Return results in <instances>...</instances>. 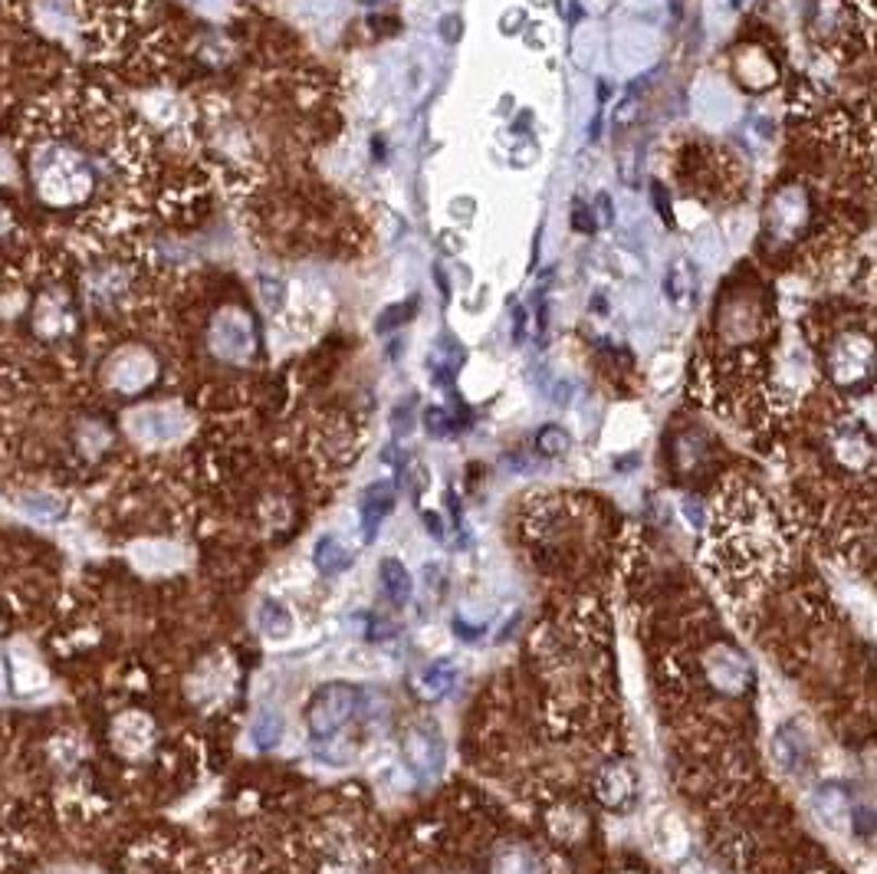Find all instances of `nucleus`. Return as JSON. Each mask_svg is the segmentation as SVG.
Returning a JSON list of instances; mask_svg holds the SVG:
<instances>
[{
    "mask_svg": "<svg viewBox=\"0 0 877 874\" xmlns=\"http://www.w3.org/2000/svg\"><path fill=\"white\" fill-rule=\"evenodd\" d=\"M37 188L53 208L79 205L92 188L89 164L70 148H50L37 158Z\"/></svg>",
    "mask_w": 877,
    "mask_h": 874,
    "instance_id": "f257e3e1",
    "label": "nucleus"
},
{
    "mask_svg": "<svg viewBox=\"0 0 877 874\" xmlns=\"http://www.w3.org/2000/svg\"><path fill=\"white\" fill-rule=\"evenodd\" d=\"M362 707V690L345 680H329L322 684L306 707V724L312 740H332L348 721H353Z\"/></svg>",
    "mask_w": 877,
    "mask_h": 874,
    "instance_id": "f03ea898",
    "label": "nucleus"
},
{
    "mask_svg": "<svg viewBox=\"0 0 877 874\" xmlns=\"http://www.w3.org/2000/svg\"><path fill=\"white\" fill-rule=\"evenodd\" d=\"M402 756L405 766L421 779H434L444 770V737L434 724H411L402 734Z\"/></svg>",
    "mask_w": 877,
    "mask_h": 874,
    "instance_id": "7ed1b4c3",
    "label": "nucleus"
},
{
    "mask_svg": "<svg viewBox=\"0 0 877 874\" xmlns=\"http://www.w3.org/2000/svg\"><path fill=\"white\" fill-rule=\"evenodd\" d=\"M773 756H776L779 770H786V773H805L808 756H812V747H808L805 730L795 721H786V724L776 727V734H773Z\"/></svg>",
    "mask_w": 877,
    "mask_h": 874,
    "instance_id": "20e7f679",
    "label": "nucleus"
},
{
    "mask_svg": "<svg viewBox=\"0 0 877 874\" xmlns=\"http://www.w3.org/2000/svg\"><path fill=\"white\" fill-rule=\"evenodd\" d=\"M395 509V487L388 480L369 483L359 496V516H362V537L366 543H372L382 530V522L388 519V513Z\"/></svg>",
    "mask_w": 877,
    "mask_h": 874,
    "instance_id": "39448f33",
    "label": "nucleus"
},
{
    "mask_svg": "<svg viewBox=\"0 0 877 874\" xmlns=\"http://www.w3.org/2000/svg\"><path fill=\"white\" fill-rule=\"evenodd\" d=\"M595 792L598 799L615 809V812H625L631 802H634V792H638V779H634V770L625 766V763H608L598 779H595Z\"/></svg>",
    "mask_w": 877,
    "mask_h": 874,
    "instance_id": "423d86ee",
    "label": "nucleus"
},
{
    "mask_svg": "<svg viewBox=\"0 0 877 874\" xmlns=\"http://www.w3.org/2000/svg\"><path fill=\"white\" fill-rule=\"evenodd\" d=\"M707 670H711V680L727 690V693H740L746 687V677H750V667L746 661L733 651V648H717L711 657H707Z\"/></svg>",
    "mask_w": 877,
    "mask_h": 874,
    "instance_id": "0eeeda50",
    "label": "nucleus"
},
{
    "mask_svg": "<svg viewBox=\"0 0 877 874\" xmlns=\"http://www.w3.org/2000/svg\"><path fill=\"white\" fill-rule=\"evenodd\" d=\"M457 677H460V670H457L454 661H431L415 674L411 684H415L418 697H424V701H444V697L454 690Z\"/></svg>",
    "mask_w": 877,
    "mask_h": 874,
    "instance_id": "6e6552de",
    "label": "nucleus"
},
{
    "mask_svg": "<svg viewBox=\"0 0 877 874\" xmlns=\"http://www.w3.org/2000/svg\"><path fill=\"white\" fill-rule=\"evenodd\" d=\"M812 809H815V815H818L831 832H841L844 822L851 818L848 792H844L838 783H825V786H818L815 796H812Z\"/></svg>",
    "mask_w": 877,
    "mask_h": 874,
    "instance_id": "1a4fd4ad",
    "label": "nucleus"
},
{
    "mask_svg": "<svg viewBox=\"0 0 877 874\" xmlns=\"http://www.w3.org/2000/svg\"><path fill=\"white\" fill-rule=\"evenodd\" d=\"M132 431L141 441H171L182 434V418H174L168 408H145L132 418Z\"/></svg>",
    "mask_w": 877,
    "mask_h": 874,
    "instance_id": "9d476101",
    "label": "nucleus"
},
{
    "mask_svg": "<svg viewBox=\"0 0 877 874\" xmlns=\"http://www.w3.org/2000/svg\"><path fill=\"white\" fill-rule=\"evenodd\" d=\"M379 579H382V592H385V599H388L395 608H405V605L411 602V595H415V582H411V573H408V566H405L402 559H395V556L382 559V566H379Z\"/></svg>",
    "mask_w": 877,
    "mask_h": 874,
    "instance_id": "9b49d317",
    "label": "nucleus"
},
{
    "mask_svg": "<svg viewBox=\"0 0 877 874\" xmlns=\"http://www.w3.org/2000/svg\"><path fill=\"white\" fill-rule=\"evenodd\" d=\"M312 563H316V569H319L322 576H342V573L353 569V553H348V550L342 546L338 537L325 533V537H319L316 546H312Z\"/></svg>",
    "mask_w": 877,
    "mask_h": 874,
    "instance_id": "f8f14e48",
    "label": "nucleus"
},
{
    "mask_svg": "<svg viewBox=\"0 0 877 874\" xmlns=\"http://www.w3.org/2000/svg\"><path fill=\"white\" fill-rule=\"evenodd\" d=\"M214 345H218V353L227 356V359H240L247 356V348H250V332L240 319L234 316H224L218 319L214 325Z\"/></svg>",
    "mask_w": 877,
    "mask_h": 874,
    "instance_id": "ddd939ff",
    "label": "nucleus"
},
{
    "mask_svg": "<svg viewBox=\"0 0 877 874\" xmlns=\"http://www.w3.org/2000/svg\"><path fill=\"white\" fill-rule=\"evenodd\" d=\"M460 362H464V348L457 342H450L447 335L437 342V348L428 356V369L434 376L437 385H450L460 372Z\"/></svg>",
    "mask_w": 877,
    "mask_h": 874,
    "instance_id": "4468645a",
    "label": "nucleus"
},
{
    "mask_svg": "<svg viewBox=\"0 0 877 874\" xmlns=\"http://www.w3.org/2000/svg\"><path fill=\"white\" fill-rule=\"evenodd\" d=\"M112 382L122 389V392H135L141 385L151 382V362L141 356V353H125L115 359L112 366Z\"/></svg>",
    "mask_w": 877,
    "mask_h": 874,
    "instance_id": "2eb2a0df",
    "label": "nucleus"
},
{
    "mask_svg": "<svg viewBox=\"0 0 877 874\" xmlns=\"http://www.w3.org/2000/svg\"><path fill=\"white\" fill-rule=\"evenodd\" d=\"M493 874H543V864L536 851L522 848V845H506L493 858Z\"/></svg>",
    "mask_w": 877,
    "mask_h": 874,
    "instance_id": "dca6fc26",
    "label": "nucleus"
},
{
    "mask_svg": "<svg viewBox=\"0 0 877 874\" xmlns=\"http://www.w3.org/2000/svg\"><path fill=\"white\" fill-rule=\"evenodd\" d=\"M257 625H260V631H263L267 638H273V641H283V638L293 635V615H289V608H286L280 599H263V602H260Z\"/></svg>",
    "mask_w": 877,
    "mask_h": 874,
    "instance_id": "f3484780",
    "label": "nucleus"
},
{
    "mask_svg": "<svg viewBox=\"0 0 877 874\" xmlns=\"http://www.w3.org/2000/svg\"><path fill=\"white\" fill-rule=\"evenodd\" d=\"M250 740L257 743V750H273V747H280V740H283V717H280V711H260V714L254 717Z\"/></svg>",
    "mask_w": 877,
    "mask_h": 874,
    "instance_id": "a211bd4d",
    "label": "nucleus"
},
{
    "mask_svg": "<svg viewBox=\"0 0 877 874\" xmlns=\"http://www.w3.org/2000/svg\"><path fill=\"white\" fill-rule=\"evenodd\" d=\"M690 290H693V270L687 260H674L667 276H664V296L677 306H687L690 299Z\"/></svg>",
    "mask_w": 877,
    "mask_h": 874,
    "instance_id": "6ab92c4d",
    "label": "nucleus"
},
{
    "mask_svg": "<svg viewBox=\"0 0 877 874\" xmlns=\"http://www.w3.org/2000/svg\"><path fill=\"white\" fill-rule=\"evenodd\" d=\"M569 447H572V438H569L566 428H559V424H546V428H540V434H536V451H540L543 457H563V454H569Z\"/></svg>",
    "mask_w": 877,
    "mask_h": 874,
    "instance_id": "aec40b11",
    "label": "nucleus"
},
{
    "mask_svg": "<svg viewBox=\"0 0 877 874\" xmlns=\"http://www.w3.org/2000/svg\"><path fill=\"white\" fill-rule=\"evenodd\" d=\"M415 309H418V296H411L408 303H395V306L385 309V316H379L375 329H379V332H392L395 325L408 322V319L415 316Z\"/></svg>",
    "mask_w": 877,
    "mask_h": 874,
    "instance_id": "412c9836",
    "label": "nucleus"
},
{
    "mask_svg": "<svg viewBox=\"0 0 877 874\" xmlns=\"http://www.w3.org/2000/svg\"><path fill=\"white\" fill-rule=\"evenodd\" d=\"M454 428H457V418H450L447 408H428L424 411V431L431 438H447V434H454Z\"/></svg>",
    "mask_w": 877,
    "mask_h": 874,
    "instance_id": "4be33fe9",
    "label": "nucleus"
},
{
    "mask_svg": "<svg viewBox=\"0 0 877 874\" xmlns=\"http://www.w3.org/2000/svg\"><path fill=\"white\" fill-rule=\"evenodd\" d=\"M24 509L34 513V516H40V519H53V516L63 513V506L53 496H30V500H24Z\"/></svg>",
    "mask_w": 877,
    "mask_h": 874,
    "instance_id": "5701e85b",
    "label": "nucleus"
},
{
    "mask_svg": "<svg viewBox=\"0 0 877 874\" xmlns=\"http://www.w3.org/2000/svg\"><path fill=\"white\" fill-rule=\"evenodd\" d=\"M260 293H263V303H267L270 309H280V306H283V299H286L283 283H280V280H270V276H263V280H260Z\"/></svg>",
    "mask_w": 877,
    "mask_h": 874,
    "instance_id": "b1692460",
    "label": "nucleus"
},
{
    "mask_svg": "<svg viewBox=\"0 0 877 874\" xmlns=\"http://www.w3.org/2000/svg\"><path fill=\"white\" fill-rule=\"evenodd\" d=\"M651 198H654L657 214H660L664 221H674V211H670V195H667L664 182H654V185H651Z\"/></svg>",
    "mask_w": 877,
    "mask_h": 874,
    "instance_id": "393cba45",
    "label": "nucleus"
},
{
    "mask_svg": "<svg viewBox=\"0 0 877 874\" xmlns=\"http://www.w3.org/2000/svg\"><path fill=\"white\" fill-rule=\"evenodd\" d=\"M454 635L460 638V641H467V644H473V641H480L483 635H486V628L483 625H467V618H454Z\"/></svg>",
    "mask_w": 877,
    "mask_h": 874,
    "instance_id": "a878e982",
    "label": "nucleus"
},
{
    "mask_svg": "<svg viewBox=\"0 0 877 874\" xmlns=\"http://www.w3.org/2000/svg\"><path fill=\"white\" fill-rule=\"evenodd\" d=\"M441 37H444V44H457V40L464 37V21H460V14H447V17L441 21Z\"/></svg>",
    "mask_w": 877,
    "mask_h": 874,
    "instance_id": "bb28decb",
    "label": "nucleus"
},
{
    "mask_svg": "<svg viewBox=\"0 0 877 874\" xmlns=\"http://www.w3.org/2000/svg\"><path fill=\"white\" fill-rule=\"evenodd\" d=\"M634 112H638V99H634V93H628V96L618 102V109H615L612 122H615V125H628V122L634 119Z\"/></svg>",
    "mask_w": 877,
    "mask_h": 874,
    "instance_id": "cd10ccee",
    "label": "nucleus"
},
{
    "mask_svg": "<svg viewBox=\"0 0 877 874\" xmlns=\"http://www.w3.org/2000/svg\"><path fill=\"white\" fill-rule=\"evenodd\" d=\"M572 227L579 231V234H592L598 224H595V218H592V208H585V205H576V211H572Z\"/></svg>",
    "mask_w": 877,
    "mask_h": 874,
    "instance_id": "c85d7f7f",
    "label": "nucleus"
},
{
    "mask_svg": "<svg viewBox=\"0 0 877 874\" xmlns=\"http://www.w3.org/2000/svg\"><path fill=\"white\" fill-rule=\"evenodd\" d=\"M411 408H415V398L408 402V405H402V408H395V418H392V428H395V434H408L411 431Z\"/></svg>",
    "mask_w": 877,
    "mask_h": 874,
    "instance_id": "c756f323",
    "label": "nucleus"
},
{
    "mask_svg": "<svg viewBox=\"0 0 877 874\" xmlns=\"http://www.w3.org/2000/svg\"><path fill=\"white\" fill-rule=\"evenodd\" d=\"M595 214H598V218H595V224H598V227H612V224H615V214H612V198H608V195H598V198H595Z\"/></svg>",
    "mask_w": 877,
    "mask_h": 874,
    "instance_id": "7c9ffc66",
    "label": "nucleus"
},
{
    "mask_svg": "<svg viewBox=\"0 0 877 874\" xmlns=\"http://www.w3.org/2000/svg\"><path fill=\"white\" fill-rule=\"evenodd\" d=\"M621 179H625V185H638V174H634V148H625V155H621Z\"/></svg>",
    "mask_w": 877,
    "mask_h": 874,
    "instance_id": "2f4dec72",
    "label": "nucleus"
},
{
    "mask_svg": "<svg viewBox=\"0 0 877 874\" xmlns=\"http://www.w3.org/2000/svg\"><path fill=\"white\" fill-rule=\"evenodd\" d=\"M522 21H526L522 11H509V14H503V21H499V34H519V30H522Z\"/></svg>",
    "mask_w": 877,
    "mask_h": 874,
    "instance_id": "473e14b6",
    "label": "nucleus"
},
{
    "mask_svg": "<svg viewBox=\"0 0 877 874\" xmlns=\"http://www.w3.org/2000/svg\"><path fill=\"white\" fill-rule=\"evenodd\" d=\"M572 392H576V385L569 379H563V382L553 385V395L549 398H553V405H569L572 402Z\"/></svg>",
    "mask_w": 877,
    "mask_h": 874,
    "instance_id": "72a5a7b5",
    "label": "nucleus"
},
{
    "mask_svg": "<svg viewBox=\"0 0 877 874\" xmlns=\"http://www.w3.org/2000/svg\"><path fill=\"white\" fill-rule=\"evenodd\" d=\"M522 338H526V309L516 306V309H512V342L519 345Z\"/></svg>",
    "mask_w": 877,
    "mask_h": 874,
    "instance_id": "f704fd0d",
    "label": "nucleus"
},
{
    "mask_svg": "<svg viewBox=\"0 0 877 874\" xmlns=\"http://www.w3.org/2000/svg\"><path fill=\"white\" fill-rule=\"evenodd\" d=\"M424 527H428V533H431L434 540H444V522H441L437 513H424Z\"/></svg>",
    "mask_w": 877,
    "mask_h": 874,
    "instance_id": "c9c22d12",
    "label": "nucleus"
},
{
    "mask_svg": "<svg viewBox=\"0 0 877 874\" xmlns=\"http://www.w3.org/2000/svg\"><path fill=\"white\" fill-rule=\"evenodd\" d=\"M683 509H687V519H690V522H696V527H700V522H704V516H700V506H696V503H690V500H687V506H683Z\"/></svg>",
    "mask_w": 877,
    "mask_h": 874,
    "instance_id": "e433bc0d",
    "label": "nucleus"
},
{
    "mask_svg": "<svg viewBox=\"0 0 877 874\" xmlns=\"http://www.w3.org/2000/svg\"><path fill=\"white\" fill-rule=\"evenodd\" d=\"M434 276H437V286H441V293H444V296H450V286H447V276H444V270H441V267H434Z\"/></svg>",
    "mask_w": 877,
    "mask_h": 874,
    "instance_id": "4c0bfd02",
    "label": "nucleus"
},
{
    "mask_svg": "<svg viewBox=\"0 0 877 874\" xmlns=\"http://www.w3.org/2000/svg\"><path fill=\"white\" fill-rule=\"evenodd\" d=\"M372 148H375V158H379V161H385V141H382V138H375V141H372Z\"/></svg>",
    "mask_w": 877,
    "mask_h": 874,
    "instance_id": "58836bf2",
    "label": "nucleus"
},
{
    "mask_svg": "<svg viewBox=\"0 0 877 874\" xmlns=\"http://www.w3.org/2000/svg\"><path fill=\"white\" fill-rule=\"evenodd\" d=\"M598 102H608V83L605 79L598 83Z\"/></svg>",
    "mask_w": 877,
    "mask_h": 874,
    "instance_id": "ea45409f",
    "label": "nucleus"
}]
</instances>
